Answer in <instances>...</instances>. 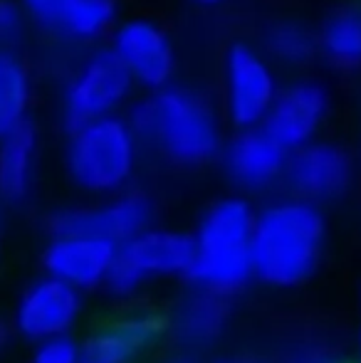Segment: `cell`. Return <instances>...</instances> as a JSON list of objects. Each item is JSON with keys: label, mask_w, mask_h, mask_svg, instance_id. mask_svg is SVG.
I'll return each instance as SVG.
<instances>
[{"label": "cell", "mask_w": 361, "mask_h": 363, "mask_svg": "<svg viewBox=\"0 0 361 363\" xmlns=\"http://www.w3.org/2000/svg\"><path fill=\"white\" fill-rule=\"evenodd\" d=\"M35 161H38V131L30 121L0 139V198L5 203L18 206L30 196Z\"/></svg>", "instance_id": "obj_18"}, {"label": "cell", "mask_w": 361, "mask_h": 363, "mask_svg": "<svg viewBox=\"0 0 361 363\" xmlns=\"http://www.w3.org/2000/svg\"><path fill=\"white\" fill-rule=\"evenodd\" d=\"M156 208L146 193L124 191L119 196L104 198L96 206L62 208L48 218L50 238L62 235H87L111 245H124L144 230L154 228Z\"/></svg>", "instance_id": "obj_6"}, {"label": "cell", "mask_w": 361, "mask_h": 363, "mask_svg": "<svg viewBox=\"0 0 361 363\" xmlns=\"http://www.w3.org/2000/svg\"><path fill=\"white\" fill-rule=\"evenodd\" d=\"M146 141L181 166H201L221 153V121L203 94L186 86H164L149 96Z\"/></svg>", "instance_id": "obj_4"}, {"label": "cell", "mask_w": 361, "mask_h": 363, "mask_svg": "<svg viewBox=\"0 0 361 363\" xmlns=\"http://www.w3.org/2000/svg\"><path fill=\"white\" fill-rule=\"evenodd\" d=\"M289 153L262 129L238 131L221 148L226 176L243 191H265L284 178Z\"/></svg>", "instance_id": "obj_15"}, {"label": "cell", "mask_w": 361, "mask_h": 363, "mask_svg": "<svg viewBox=\"0 0 361 363\" xmlns=\"http://www.w3.org/2000/svg\"><path fill=\"white\" fill-rule=\"evenodd\" d=\"M327 247L322 208L302 198H279L255 213L252 274L272 289H297L317 274Z\"/></svg>", "instance_id": "obj_1"}, {"label": "cell", "mask_w": 361, "mask_h": 363, "mask_svg": "<svg viewBox=\"0 0 361 363\" xmlns=\"http://www.w3.org/2000/svg\"><path fill=\"white\" fill-rule=\"evenodd\" d=\"M255 208L240 196L211 203L193 230V259L186 282L231 299L255 279L252 274Z\"/></svg>", "instance_id": "obj_2"}, {"label": "cell", "mask_w": 361, "mask_h": 363, "mask_svg": "<svg viewBox=\"0 0 361 363\" xmlns=\"http://www.w3.org/2000/svg\"><path fill=\"white\" fill-rule=\"evenodd\" d=\"M213 363H267V361L255 359V356H223V359H218Z\"/></svg>", "instance_id": "obj_25"}, {"label": "cell", "mask_w": 361, "mask_h": 363, "mask_svg": "<svg viewBox=\"0 0 361 363\" xmlns=\"http://www.w3.org/2000/svg\"><path fill=\"white\" fill-rule=\"evenodd\" d=\"M319 52L342 69L361 67V5L334 10L317 35Z\"/></svg>", "instance_id": "obj_19"}, {"label": "cell", "mask_w": 361, "mask_h": 363, "mask_svg": "<svg viewBox=\"0 0 361 363\" xmlns=\"http://www.w3.org/2000/svg\"><path fill=\"white\" fill-rule=\"evenodd\" d=\"M139 161V139L121 116L89 121L70 134L67 176L79 191L111 198L126 191Z\"/></svg>", "instance_id": "obj_3"}, {"label": "cell", "mask_w": 361, "mask_h": 363, "mask_svg": "<svg viewBox=\"0 0 361 363\" xmlns=\"http://www.w3.org/2000/svg\"><path fill=\"white\" fill-rule=\"evenodd\" d=\"M267 57L282 65H304L319 52L317 35L297 20H274L262 33Z\"/></svg>", "instance_id": "obj_21"}, {"label": "cell", "mask_w": 361, "mask_h": 363, "mask_svg": "<svg viewBox=\"0 0 361 363\" xmlns=\"http://www.w3.org/2000/svg\"><path fill=\"white\" fill-rule=\"evenodd\" d=\"M164 363H198L193 356H188V354H179V356H171V359H166Z\"/></svg>", "instance_id": "obj_26"}, {"label": "cell", "mask_w": 361, "mask_h": 363, "mask_svg": "<svg viewBox=\"0 0 361 363\" xmlns=\"http://www.w3.org/2000/svg\"><path fill=\"white\" fill-rule=\"evenodd\" d=\"M30 363H79V344L72 336L40 341L30 356Z\"/></svg>", "instance_id": "obj_22"}, {"label": "cell", "mask_w": 361, "mask_h": 363, "mask_svg": "<svg viewBox=\"0 0 361 363\" xmlns=\"http://www.w3.org/2000/svg\"><path fill=\"white\" fill-rule=\"evenodd\" d=\"M233 306L228 296L191 287L186 296L176 301L166 319V334L183 351H203L216 346L226 336Z\"/></svg>", "instance_id": "obj_16"}, {"label": "cell", "mask_w": 361, "mask_h": 363, "mask_svg": "<svg viewBox=\"0 0 361 363\" xmlns=\"http://www.w3.org/2000/svg\"><path fill=\"white\" fill-rule=\"evenodd\" d=\"M329 114V91L312 79L292 82L277 91L260 129L287 153L312 144Z\"/></svg>", "instance_id": "obj_10"}, {"label": "cell", "mask_w": 361, "mask_h": 363, "mask_svg": "<svg viewBox=\"0 0 361 363\" xmlns=\"http://www.w3.org/2000/svg\"><path fill=\"white\" fill-rule=\"evenodd\" d=\"M82 314V291L45 274L20 294L13 326L28 341H50L70 336Z\"/></svg>", "instance_id": "obj_11"}, {"label": "cell", "mask_w": 361, "mask_h": 363, "mask_svg": "<svg viewBox=\"0 0 361 363\" xmlns=\"http://www.w3.org/2000/svg\"><path fill=\"white\" fill-rule=\"evenodd\" d=\"M191 259V235L169 228H149L116 247L104 289L111 296L126 299L161 279H186Z\"/></svg>", "instance_id": "obj_5"}, {"label": "cell", "mask_w": 361, "mask_h": 363, "mask_svg": "<svg viewBox=\"0 0 361 363\" xmlns=\"http://www.w3.org/2000/svg\"><path fill=\"white\" fill-rule=\"evenodd\" d=\"M166 334V319L154 311H131L101 326L79 344V363H136Z\"/></svg>", "instance_id": "obj_14"}, {"label": "cell", "mask_w": 361, "mask_h": 363, "mask_svg": "<svg viewBox=\"0 0 361 363\" xmlns=\"http://www.w3.org/2000/svg\"><path fill=\"white\" fill-rule=\"evenodd\" d=\"M357 163L344 146L332 141H312V144L289 153L284 168V183L294 198L322 208L344 198L354 186Z\"/></svg>", "instance_id": "obj_9"}, {"label": "cell", "mask_w": 361, "mask_h": 363, "mask_svg": "<svg viewBox=\"0 0 361 363\" xmlns=\"http://www.w3.org/2000/svg\"><path fill=\"white\" fill-rule=\"evenodd\" d=\"M30 74L15 55L0 50V139L28 121Z\"/></svg>", "instance_id": "obj_20"}, {"label": "cell", "mask_w": 361, "mask_h": 363, "mask_svg": "<svg viewBox=\"0 0 361 363\" xmlns=\"http://www.w3.org/2000/svg\"><path fill=\"white\" fill-rule=\"evenodd\" d=\"M13 334H15V326L13 321H5L0 319V351H5L13 341Z\"/></svg>", "instance_id": "obj_24"}, {"label": "cell", "mask_w": 361, "mask_h": 363, "mask_svg": "<svg viewBox=\"0 0 361 363\" xmlns=\"http://www.w3.org/2000/svg\"><path fill=\"white\" fill-rule=\"evenodd\" d=\"M25 13L48 33L72 43L101 38L116 20V0H20Z\"/></svg>", "instance_id": "obj_17"}, {"label": "cell", "mask_w": 361, "mask_h": 363, "mask_svg": "<svg viewBox=\"0 0 361 363\" xmlns=\"http://www.w3.org/2000/svg\"><path fill=\"white\" fill-rule=\"evenodd\" d=\"M111 52L119 57L131 79L149 89L169 86L176 69V50L169 33L154 20L134 18L119 25L114 33Z\"/></svg>", "instance_id": "obj_12"}, {"label": "cell", "mask_w": 361, "mask_h": 363, "mask_svg": "<svg viewBox=\"0 0 361 363\" xmlns=\"http://www.w3.org/2000/svg\"><path fill=\"white\" fill-rule=\"evenodd\" d=\"M23 33V10L13 0H0V45H10Z\"/></svg>", "instance_id": "obj_23"}, {"label": "cell", "mask_w": 361, "mask_h": 363, "mask_svg": "<svg viewBox=\"0 0 361 363\" xmlns=\"http://www.w3.org/2000/svg\"><path fill=\"white\" fill-rule=\"evenodd\" d=\"M116 257V245L87 235L50 238L43 252L45 274L77 291L104 287Z\"/></svg>", "instance_id": "obj_13"}, {"label": "cell", "mask_w": 361, "mask_h": 363, "mask_svg": "<svg viewBox=\"0 0 361 363\" xmlns=\"http://www.w3.org/2000/svg\"><path fill=\"white\" fill-rule=\"evenodd\" d=\"M131 74L109 50H96L72 74L65 89V124L70 131L89 121L114 116L131 91Z\"/></svg>", "instance_id": "obj_7"}, {"label": "cell", "mask_w": 361, "mask_h": 363, "mask_svg": "<svg viewBox=\"0 0 361 363\" xmlns=\"http://www.w3.org/2000/svg\"><path fill=\"white\" fill-rule=\"evenodd\" d=\"M196 3H201V5H218V3H223V0H196Z\"/></svg>", "instance_id": "obj_27"}, {"label": "cell", "mask_w": 361, "mask_h": 363, "mask_svg": "<svg viewBox=\"0 0 361 363\" xmlns=\"http://www.w3.org/2000/svg\"><path fill=\"white\" fill-rule=\"evenodd\" d=\"M226 109L240 131L260 129L277 96L270 60L250 45H233L223 62Z\"/></svg>", "instance_id": "obj_8"}, {"label": "cell", "mask_w": 361, "mask_h": 363, "mask_svg": "<svg viewBox=\"0 0 361 363\" xmlns=\"http://www.w3.org/2000/svg\"><path fill=\"white\" fill-rule=\"evenodd\" d=\"M359 349H361V331H359Z\"/></svg>", "instance_id": "obj_28"}]
</instances>
